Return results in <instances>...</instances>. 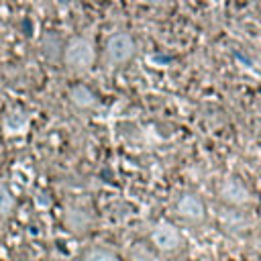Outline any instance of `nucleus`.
Masks as SVG:
<instances>
[{
    "instance_id": "obj_1",
    "label": "nucleus",
    "mask_w": 261,
    "mask_h": 261,
    "mask_svg": "<svg viewBox=\"0 0 261 261\" xmlns=\"http://www.w3.org/2000/svg\"><path fill=\"white\" fill-rule=\"evenodd\" d=\"M94 61V47L88 39L75 37L65 47V63L73 69H86Z\"/></svg>"
},
{
    "instance_id": "obj_2",
    "label": "nucleus",
    "mask_w": 261,
    "mask_h": 261,
    "mask_svg": "<svg viewBox=\"0 0 261 261\" xmlns=\"http://www.w3.org/2000/svg\"><path fill=\"white\" fill-rule=\"evenodd\" d=\"M133 53H135V41L128 33H116L106 43V55L114 63H122V61L130 59Z\"/></svg>"
},
{
    "instance_id": "obj_3",
    "label": "nucleus",
    "mask_w": 261,
    "mask_h": 261,
    "mask_svg": "<svg viewBox=\"0 0 261 261\" xmlns=\"http://www.w3.org/2000/svg\"><path fill=\"white\" fill-rule=\"evenodd\" d=\"M153 243H155L159 249H163V251H171V249H175V247L179 245V232L175 230L173 224L161 222V224H157L155 230H153Z\"/></svg>"
},
{
    "instance_id": "obj_4",
    "label": "nucleus",
    "mask_w": 261,
    "mask_h": 261,
    "mask_svg": "<svg viewBox=\"0 0 261 261\" xmlns=\"http://www.w3.org/2000/svg\"><path fill=\"white\" fill-rule=\"evenodd\" d=\"M177 212H179L181 216H186V218L200 220V218L204 216V206H202V202H200L196 196L186 194V196L177 202Z\"/></svg>"
},
{
    "instance_id": "obj_5",
    "label": "nucleus",
    "mask_w": 261,
    "mask_h": 261,
    "mask_svg": "<svg viewBox=\"0 0 261 261\" xmlns=\"http://www.w3.org/2000/svg\"><path fill=\"white\" fill-rule=\"evenodd\" d=\"M222 198L232 202V204H243L249 200V192L245 190V186L239 179H228L222 186Z\"/></svg>"
},
{
    "instance_id": "obj_6",
    "label": "nucleus",
    "mask_w": 261,
    "mask_h": 261,
    "mask_svg": "<svg viewBox=\"0 0 261 261\" xmlns=\"http://www.w3.org/2000/svg\"><path fill=\"white\" fill-rule=\"evenodd\" d=\"M4 128H6V133H10V135L22 133V130L27 128V114H22V112H12V114H8V116L4 118Z\"/></svg>"
},
{
    "instance_id": "obj_7",
    "label": "nucleus",
    "mask_w": 261,
    "mask_h": 261,
    "mask_svg": "<svg viewBox=\"0 0 261 261\" xmlns=\"http://www.w3.org/2000/svg\"><path fill=\"white\" fill-rule=\"evenodd\" d=\"M71 100H73V104L86 108V106H92L94 104V94L86 86H75L71 90Z\"/></svg>"
},
{
    "instance_id": "obj_8",
    "label": "nucleus",
    "mask_w": 261,
    "mask_h": 261,
    "mask_svg": "<svg viewBox=\"0 0 261 261\" xmlns=\"http://www.w3.org/2000/svg\"><path fill=\"white\" fill-rule=\"evenodd\" d=\"M12 206H14V200H12L10 192H8L4 186H0V214L10 212V210H12Z\"/></svg>"
},
{
    "instance_id": "obj_9",
    "label": "nucleus",
    "mask_w": 261,
    "mask_h": 261,
    "mask_svg": "<svg viewBox=\"0 0 261 261\" xmlns=\"http://www.w3.org/2000/svg\"><path fill=\"white\" fill-rule=\"evenodd\" d=\"M130 257L135 261H155V257L151 255V251L145 245H135V249L130 251Z\"/></svg>"
},
{
    "instance_id": "obj_10",
    "label": "nucleus",
    "mask_w": 261,
    "mask_h": 261,
    "mask_svg": "<svg viewBox=\"0 0 261 261\" xmlns=\"http://www.w3.org/2000/svg\"><path fill=\"white\" fill-rule=\"evenodd\" d=\"M86 261H118V259L112 257V255L106 253V251H92V253L86 257Z\"/></svg>"
}]
</instances>
